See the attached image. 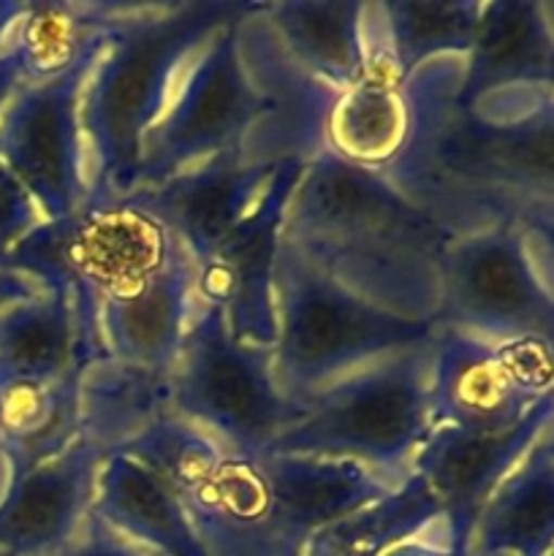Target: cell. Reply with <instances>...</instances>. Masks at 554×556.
Instances as JSON below:
<instances>
[{"label": "cell", "mask_w": 554, "mask_h": 556, "mask_svg": "<svg viewBox=\"0 0 554 556\" xmlns=\"http://www.w3.org/2000/svg\"><path fill=\"white\" fill-rule=\"evenodd\" d=\"M60 556H158L150 548L128 541L90 508L85 525Z\"/></svg>", "instance_id": "31"}, {"label": "cell", "mask_w": 554, "mask_h": 556, "mask_svg": "<svg viewBox=\"0 0 554 556\" xmlns=\"http://www.w3.org/2000/svg\"><path fill=\"white\" fill-rule=\"evenodd\" d=\"M375 5L378 3L353 0H282L261 3V14L293 63L335 92H342L369 68Z\"/></svg>", "instance_id": "20"}, {"label": "cell", "mask_w": 554, "mask_h": 556, "mask_svg": "<svg viewBox=\"0 0 554 556\" xmlns=\"http://www.w3.org/2000/svg\"><path fill=\"white\" fill-rule=\"evenodd\" d=\"M106 454L79 438L54 459L11 478L0 500V556H60L92 508Z\"/></svg>", "instance_id": "16"}, {"label": "cell", "mask_w": 554, "mask_h": 556, "mask_svg": "<svg viewBox=\"0 0 554 556\" xmlns=\"http://www.w3.org/2000/svg\"><path fill=\"white\" fill-rule=\"evenodd\" d=\"M307 163H282L259 206L196 264V296L223 309L234 340L272 348L275 324V258L282 217Z\"/></svg>", "instance_id": "13"}, {"label": "cell", "mask_w": 554, "mask_h": 556, "mask_svg": "<svg viewBox=\"0 0 554 556\" xmlns=\"http://www.w3.org/2000/svg\"><path fill=\"white\" fill-rule=\"evenodd\" d=\"M459 79L462 58L407 76L411 136L383 177L456 237L503 223L552 237L554 90L459 103Z\"/></svg>", "instance_id": "1"}, {"label": "cell", "mask_w": 554, "mask_h": 556, "mask_svg": "<svg viewBox=\"0 0 554 556\" xmlns=\"http://www.w3.org/2000/svg\"><path fill=\"white\" fill-rule=\"evenodd\" d=\"M435 334V331H432ZM432 337L380 356L297 405L266 454L348 459L396 489L432 432Z\"/></svg>", "instance_id": "5"}, {"label": "cell", "mask_w": 554, "mask_h": 556, "mask_svg": "<svg viewBox=\"0 0 554 556\" xmlns=\"http://www.w3.org/2000/svg\"><path fill=\"white\" fill-rule=\"evenodd\" d=\"M389 492L367 467L348 459L226 454L179 500L210 556H302L315 532Z\"/></svg>", "instance_id": "4"}, {"label": "cell", "mask_w": 554, "mask_h": 556, "mask_svg": "<svg viewBox=\"0 0 554 556\" xmlns=\"http://www.w3.org/2000/svg\"><path fill=\"white\" fill-rule=\"evenodd\" d=\"M117 454L136 459L177 497H185L215 472L226 451L217 440L172 410Z\"/></svg>", "instance_id": "29"}, {"label": "cell", "mask_w": 554, "mask_h": 556, "mask_svg": "<svg viewBox=\"0 0 554 556\" xmlns=\"http://www.w3.org/2000/svg\"><path fill=\"white\" fill-rule=\"evenodd\" d=\"M5 486H9V465H5V456L0 451V500H3Z\"/></svg>", "instance_id": "36"}, {"label": "cell", "mask_w": 554, "mask_h": 556, "mask_svg": "<svg viewBox=\"0 0 554 556\" xmlns=\"http://www.w3.org/2000/svg\"><path fill=\"white\" fill-rule=\"evenodd\" d=\"M435 326L489 342H554L552 237L511 223L459 233L440 269Z\"/></svg>", "instance_id": "10"}, {"label": "cell", "mask_w": 554, "mask_h": 556, "mask_svg": "<svg viewBox=\"0 0 554 556\" xmlns=\"http://www.w3.org/2000/svg\"><path fill=\"white\" fill-rule=\"evenodd\" d=\"M177 239L128 195H87L71 215L41 220L5 258L3 271L38 291H65L76 309L98 313L101 296L161 269Z\"/></svg>", "instance_id": "8"}, {"label": "cell", "mask_w": 554, "mask_h": 556, "mask_svg": "<svg viewBox=\"0 0 554 556\" xmlns=\"http://www.w3.org/2000/svg\"><path fill=\"white\" fill-rule=\"evenodd\" d=\"M168 380L174 413L217 440L226 454H266L297 418V405L275 383L272 348L234 340L223 309L201 299Z\"/></svg>", "instance_id": "9"}, {"label": "cell", "mask_w": 554, "mask_h": 556, "mask_svg": "<svg viewBox=\"0 0 554 556\" xmlns=\"http://www.w3.org/2000/svg\"><path fill=\"white\" fill-rule=\"evenodd\" d=\"M552 345L489 342L435 326L429 421L432 429L503 432L552 400Z\"/></svg>", "instance_id": "11"}, {"label": "cell", "mask_w": 554, "mask_h": 556, "mask_svg": "<svg viewBox=\"0 0 554 556\" xmlns=\"http://www.w3.org/2000/svg\"><path fill=\"white\" fill-rule=\"evenodd\" d=\"M103 49L106 38L63 74L20 81L0 112V161L25 185L43 220L71 215L87 199L79 101Z\"/></svg>", "instance_id": "12"}, {"label": "cell", "mask_w": 554, "mask_h": 556, "mask_svg": "<svg viewBox=\"0 0 554 556\" xmlns=\"http://www.w3.org/2000/svg\"><path fill=\"white\" fill-rule=\"evenodd\" d=\"M81 369L49 383L0 386V451L9 465V481L54 459L81 438Z\"/></svg>", "instance_id": "25"}, {"label": "cell", "mask_w": 554, "mask_h": 556, "mask_svg": "<svg viewBox=\"0 0 554 556\" xmlns=\"http://www.w3.org/2000/svg\"><path fill=\"white\" fill-rule=\"evenodd\" d=\"M41 220L43 217L38 212L33 195L9 172V166L0 161V271H3V264L11 250Z\"/></svg>", "instance_id": "30"}, {"label": "cell", "mask_w": 554, "mask_h": 556, "mask_svg": "<svg viewBox=\"0 0 554 556\" xmlns=\"http://www.w3.org/2000/svg\"><path fill=\"white\" fill-rule=\"evenodd\" d=\"M552 543L554 440L546 427L483 503L470 535V556H552Z\"/></svg>", "instance_id": "21"}, {"label": "cell", "mask_w": 554, "mask_h": 556, "mask_svg": "<svg viewBox=\"0 0 554 556\" xmlns=\"http://www.w3.org/2000/svg\"><path fill=\"white\" fill-rule=\"evenodd\" d=\"M172 369L92 358L79 375L81 438L112 456L172 413Z\"/></svg>", "instance_id": "23"}, {"label": "cell", "mask_w": 554, "mask_h": 556, "mask_svg": "<svg viewBox=\"0 0 554 556\" xmlns=\"http://www.w3.org/2000/svg\"><path fill=\"white\" fill-rule=\"evenodd\" d=\"M282 237L367 302L435 324L440 269L456 233L383 174L320 152L299 174Z\"/></svg>", "instance_id": "2"}, {"label": "cell", "mask_w": 554, "mask_h": 556, "mask_svg": "<svg viewBox=\"0 0 554 556\" xmlns=\"http://www.w3.org/2000/svg\"><path fill=\"white\" fill-rule=\"evenodd\" d=\"M411 125V98L391 63L378 3L369 68L331 103L324 125V150L351 166L383 174L405 150Z\"/></svg>", "instance_id": "18"}, {"label": "cell", "mask_w": 554, "mask_h": 556, "mask_svg": "<svg viewBox=\"0 0 554 556\" xmlns=\"http://www.w3.org/2000/svg\"><path fill=\"white\" fill-rule=\"evenodd\" d=\"M552 400L503 432H462L438 427L416 454L413 476L421 478L443 508L456 541L470 554V535L478 514L498 483L514 470L541 432L552 427Z\"/></svg>", "instance_id": "14"}, {"label": "cell", "mask_w": 554, "mask_h": 556, "mask_svg": "<svg viewBox=\"0 0 554 556\" xmlns=\"http://www.w3.org/2000/svg\"><path fill=\"white\" fill-rule=\"evenodd\" d=\"M25 11L27 3H22V0H0V54L9 52L11 36H14Z\"/></svg>", "instance_id": "34"}, {"label": "cell", "mask_w": 554, "mask_h": 556, "mask_svg": "<svg viewBox=\"0 0 554 556\" xmlns=\"http://www.w3.org/2000/svg\"><path fill=\"white\" fill-rule=\"evenodd\" d=\"M38 288L33 286L30 280L20 275H9V271H0V313L11 304L22 302V299H30L36 296Z\"/></svg>", "instance_id": "33"}, {"label": "cell", "mask_w": 554, "mask_h": 556, "mask_svg": "<svg viewBox=\"0 0 554 556\" xmlns=\"http://www.w3.org/2000/svg\"><path fill=\"white\" fill-rule=\"evenodd\" d=\"M489 556H511V554H489Z\"/></svg>", "instance_id": "37"}, {"label": "cell", "mask_w": 554, "mask_h": 556, "mask_svg": "<svg viewBox=\"0 0 554 556\" xmlns=\"http://www.w3.org/2000/svg\"><path fill=\"white\" fill-rule=\"evenodd\" d=\"M20 81H22L20 58L14 54V49H9L5 54H0V112H3L5 101H9L11 92L16 90Z\"/></svg>", "instance_id": "35"}, {"label": "cell", "mask_w": 554, "mask_h": 556, "mask_svg": "<svg viewBox=\"0 0 554 556\" xmlns=\"http://www.w3.org/2000/svg\"><path fill=\"white\" fill-rule=\"evenodd\" d=\"M481 0H391L380 3L386 43L396 76L440 58H465L481 25Z\"/></svg>", "instance_id": "26"}, {"label": "cell", "mask_w": 554, "mask_h": 556, "mask_svg": "<svg viewBox=\"0 0 554 556\" xmlns=\"http://www.w3.org/2000/svg\"><path fill=\"white\" fill-rule=\"evenodd\" d=\"M119 3H27L9 49L20 58L22 81H41L63 74L81 54L106 38Z\"/></svg>", "instance_id": "27"}, {"label": "cell", "mask_w": 554, "mask_h": 556, "mask_svg": "<svg viewBox=\"0 0 554 556\" xmlns=\"http://www.w3.org/2000/svg\"><path fill=\"white\" fill-rule=\"evenodd\" d=\"M554 90L552 3L546 0H492L483 3L481 25L470 52L462 58L456 101L505 90Z\"/></svg>", "instance_id": "19"}, {"label": "cell", "mask_w": 554, "mask_h": 556, "mask_svg": "<svg viewBox=\"0 0 554 556\" xmlns=\"http://www.w3.org/2000/svg\"><path fill=\"white\" fill-rule=\"evenodd\" d=\"M244 9L248 0L117 5L79 101L87 195L134 193L147 136L190 63Z\"/></svg>", "instance_id": "3"}, {"label": "cell", "mask_w": 554, "mask_h": 556, "mask_svg": "<svg viewBox=\"0 0 554 556\" xmlns=\"http://www.w3.org/2000/svg\"><path fill=\"white\" fill-rule=\"evenodd\" d=\"M275 383L293 405L435 331V324L402 318L353 293L304 258L282 231L275 258Z\"/></svg>", "instance_id": "6"}, {"label": "cell", "mask_w": 554, "mask_h": 556, "mask_svg": "<svg viewBox=\"0 0 554 556\" xmlns=\"http://www.w3.org/2000/svg\"><path fill=\"white\" fill-rule=\"evenodd\" d=\"M277 168L248 163L239 150H223L166 182L136 188L128 199L179 239L199 264L259 206Z\"/></svg>", "instance_id": "15"}, {"label": "cell", "mask_w": 554, "mask_h": 556, "mask_svg": "<svg viewBox=\"0 0 554 556\" xmlns=\"http://www.w3.org/2000/svg\"><path fill=\"white\" fill-rule=\"evenodd\" d=\"M196 307V261L177 239L161 269L101 296L103 351L125 364L172 369Z\"/></svg>", "instance_id": "17"}, {"label": "cell", "mask_w": 554, "mask_h": 556, "mask_svg": "<svg viewBox=\"0 0 554 556\" xmlns=\"http://www.w3.org/2000/svg\"><path fill=\"white\" fill-rule=\"evenodd\" d=\"M378 556H470L467 548L451 532V525L445 521V516H440L438 521L427 527L418 535L407 538V541L394 543L391 548H386Z\"/></svg>", "instance_id": "32"}, {"label": "cell", "mask_w": 554, "mask_h": 556, "mask_svg": "<svg viewBox=\"0 0 554 556\" xmlns=\"http://www.w3.org/2000/svg\"><path fill=\"white\" fill-rule=\"evenodd\" d=\"M440 516L443 508L427 483L411 476L386 497L315 532L302 556H378L394 543L424 532Z\"/></svg>", "instance_id": "28"}, {"label": "cell", "mask_w": 554, "mask_h": 556, "mask_svg": "<svg viewBox=\"0 0 554 556\" xmlns=\"http://www.w3.org/2000/svg\"><path fill=\"white\" fill-rule=\"evenodd\" d=\"M87 364L74 302L60 288L0 313V386L49 383Z\"/></svg>", "instance_id": "24"}, {"label": "cell", "mask_w": 554, "mask_h": 556, "mask_svg": "<svg viewBox=\"0 0 554 556\" xmlns=\"http://www.w3.org/2000/svg\"><path fill=\"white\" fill-rule=\"evenodd\" d=\"M92 510L119 535L158 556H210L190 527L182 500L125 454L103 462Z\"/></svg>", "instance_id": "22"}, {"label": "cell", "mask_w": 554, "mask_h": 556, "mask_svg": "<svg viewBox=\"0 0 554 556\" xmlns=\"http://www.w3.org/2000/svg\"><path fill=\"white\" fill-rule=\"evenodd\" d=\"M239 16L221 27L190 63L172 103L147 136L136 188L166 182L223 150H239L248 163H288L272 130L259 71L239 43Z\"/></svg>", "instance_id": "7"}]
</instances>
